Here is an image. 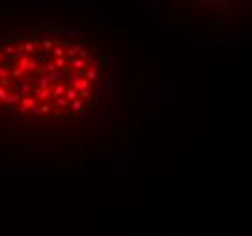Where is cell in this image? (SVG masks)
<instances>
[{
  "label": "cell",
  "mask_w": 252,
  "mask_h": 236,
  "mask_svg": "<svg viewBox=\"0 0 252 236\" xmlns=\"http://www.w3.org/2000/svg\"><path fill=\"white\" fill-rule=\"evenodd\" d=\"M89 80L87 78H75L73 80V89H76L78 93L80 91H89Z\"/></svg>",
  "instance_id": "1"
},
{
  "label": "cell",
  "mask_w": 252,
  "mask_h": 236,
  "mask_svg": "<svg viewBox=\"0 0 252 236\" xmlns=\"http://www.w3.org/2000/svg\"><path fill=\"white\" fill-rule=\"evenodd\" d=\"M18 69H31V71H37V64L33 62V60H29L27 57H22L18 62Z\"/></svg>",
  "instance_id": "2"
},
{
  "label": "cell",
  "mask_w": 252,
  "mask_h": 236,
  "mask_svg": "<svg viewBox=\"0 0 252 236\" xmlns=\"http://www.w3.org/2000/svg\"><path fill=\"white\" fill-rule=\"evenodd\" d=\"M37 107V102L35 98H29V96H22V105H20V111L25 113L27 109H35Z\"/></svg>",
  "instance_id": "3"
},
{
  "label": "cell",
  "mask_w": 252,
  "mask_h": 236,
  "mask_svg": "<svg viewBox=\"0 0 252 236\" xmlns=\"http://www.w3.org/2000/svg\"><path fill=\"white\" fill-rule=\"evenodd\" d=\"M65 100H67L69 104L76 102V100H78V91H76V89H73V87H67V89H65Z\"/></svg>",
  "instance_id": "4"
},
{
  "label": "cell",
  "mask_w": 252,
  "mask_h": 236,
  "mask_svg": "<svg viewBox=\"0 0 252 236\" xmlns=\"http://www.w3.org/2000/svg\"><path fill=\"white\" fill-rule=\"evenodd\" d=\"M33 93H35V95H37V98H40V100H47V98H49V95H51V91H49V89H40V87H37Z\"/></svg>",
  "instance_id": "5"
},
{
  "label": "cell",
  "mask_w": 252,
  "mask_h": 236,
  "mask_svg": "<svg viewBox=\"0 0 252 236\" xmlns=\"http://www.w3.org/2000/svg\"><path fill=\"white\" fill-rule=\"evenodd\" d=\"M80 49H82V45H80V44H75L73 47L65 49V53H67V58H75V57H76V53H80Z\"/></svg>",
  "instance_id": "6"
},
{
  "label": "cell",
  "mask_w": 252,
  "mask_h": 236,
  "mask_svg": "<svg viewBox=\"0 0 252 236\" xmlns=\"http://www.w3.org/2000/svg\"><path fill=\"white\" fill-rule=\"evenodd\" d=\"M96 77H98V71H96V67H95V65H93V67H89V69L85 71V78L89 80V82H91V80H95Z\"/></svg>",
  "instance_id": "7"
},
{
  "label": "cell",
  "mask_w": 252,
  "mask_h": 236,
  "mask_svg": "<svg viewBox=\"0 0 252 236\" xmlns=\"http://www.w3.org/2000/svg\"><path fill=\"white\" fill-rule=\"evenodd\" d=\"M64 93H65V87H64L62 84H58V85H55V87H53V96H55V98H60Z\"/></svg>",
  "instance_id": "8"
},
{
  "label": "cell",
  "mask_w": 252,
  "mask_h": 236,
  "mask_svg": "<svg viewBox=\"0 0 252 236\" xmlns=\"http://www.w3.org/2000/svg\"><path fill=\"white\" fill-rule=\"evenodd\" d=\"M20 95H29L31 93V85H29V82H20Z\"/></svg>",
  "instance_id": "9"
},
{
  "label": "cell",
  "mask_w": 252,
  "mask_h": 236,
  "mask_svg": "<svg viewBox=\"0 0 252 236\" xmlns=\"http://www.w3.org/2000/svg\"><path fill=\"white\" fill-rule=\"evenodd\" d=\"M53 53H55V57H56V58H64L65 49H64L62 45H55V47H53Z\"/></svg>",
  "instance_id": "10"
},
{
  "label": "cell",
  "mask_w": 252,
  "mask_h": 236,
  "mask_svg": "<svg viewBox=\"0 0 252 236\" xmlns=\"http://www.w3.org/2000/svg\"><path fill=\"white\" fill-rule=\"evenodd\" d=\"M38 84H40V89H47V87H49V78H47L45 75H42L38 80Z\"/></svg>",
  "instance_id": "11"
},
{
  "label": "cell",
  "mask_w": 252,
  "mask_h": 236,
  "mask_svg": "<svg viewBox=\"0 0 252 236\" xmlns=\"http://www.w3.org/2000/svg\"><path fill=\"white\" fill-rule=\"evenodd\" d=\"M17 100H22V96H20V95H7V98L4 100V102L9 105V104H13V102H17Z\"/></svg>",
  "instance_id": "12"
},
{
  "label": "cell",
  "mask_w": 252,
  "mask_h": 236,
  "mask_svg": "<svg viewBox=\"0 0 252 236\" xmlns=\"http://www.w3.org/2000/svg\"><path fill=\"white\" fill-rule=\"evenodd\" d=\"M71 107H73L75 111H83V102H82V100H76V102L71 104Z\"/></svg>",
  "instance_id": "13"
},
{
  "label": "cell",
  "mask_w": 252,
  "mask_h": 236,
  "mask_svg": "<svg viewBox=\"0 0 252 236\" xmlns=\"http://www.w3.org/2000/svg\"><path fill=\"white\" fill-rule=\"evenodd\" d=\"M47 78H49V80H55V82H60V80H62V75H60L58 71H55V73H51Z\"/></svg>",
  "instance_id": "14"
},
{
  "label": "cell",
  "mask_w": 252,
  "mask_h": 236,
  "mask_svg": "<svg viewBox=\"0 0 252 236\" xmlns=\"http://www.w3.org/2000/svg\"><path fill=\"white\" fill-rule=\"evenodd\" d=\"M38 109H40V115H49V113H51V107H49L47 104H44V105L38 107Z\"/></svg>",
  "instance_id": "15"
},
{
  "label": "cell",
  "mask_w": 252,
  "mask_h": 236,
  "mask_svg": "<svg viewBox=\"0 0 252 236\" xmlns=\"http://www.w3.org/2000/svg\"><path fill=\"white\" fill-rule=\"evenodd\" d=\"M65 62H67V58H56V62H55V67L58 69V67H64L65 65Z\"/></svg>",
  "instance_id": "16"
},
{
  "label": "cell",
  "mask_w": 252,
  "mask_h": 236,
  "mask_svg": "<svg viewBox=\"0 0 252 236\" xmlns=\"http://www.w3.org/2000/svg\"><path fill=\"white\" fill-rule=\"evenodd\" d=\"M56 104H58V105H62V107H67V105H71V104H69L67 100H65V98H62V96H60V98H56Z\"/></svg>",
  "instance_id": "17"
},
{
  "label": "cell",
  "mask_w": 252,
  "mask_h": 236,
  "mask_svg": "<svg viewBox=\"0 0 252 236\" xmlns=\"http://www.w3.org/2000/svg\"><path fill=\"white\" fill-rule=\"evenodd\" d=\"M4 51H6V55H13L17 49H15V45H11V44H9V45H6V49H4Z\"/></svg>",
  "instance_id": "18"
},
{
  "label": "cell",
  "mask_w": 252,
  "mask_h": 236,
  "mask_svg": "<svg viewBox=\"0 0 252 236\" xmlns=\"http://www.w3.org/2000/svg\"><path fill=\"white\" fill-rule=\"evenodd\" d=\"M47 71H51V73H55V71H56V67H55V62H49V64H47Z\"/></svg>",
  "instance_id": "19"
},
{
  "label": "cell",
  "mask_w": 252,
  "mask_h": 236,
  "mask_svg": "<svg viewBox=\"0 0 252 236\" xmlns=\"http://www.w3.org/2000/svg\"><path fill=\"white\" fill-rule=\"evenodd\" d=\"M6 98H7V93H6V89H2V87H0V100L4 102Z\"/></svg>",
  "instance_id": "20"
},
{
  "label": "cell",
  "mask_w": 252,
  "mask_h": 236,
  "mask_svg": "<svg viewBox=\"0 0 252 236\" xmlns=\"http://www.w3.org/2000/svg\"><path fill=\"white\" fill-rule=\"evenodd\" d=\"M44 47H45V49H51V47H53V42H51V40H44Z\"/></svg>",
  "instance_id": "21"
},
{
  "label": "cell",
  "mask_w": 252,
  "mask_h": 236,
  "mask_svg": "<svg viewBox=\"0 0 252 236\" xmlns=\"http://www.w3.org/2000/svg\"><path fill=\"white\" fill-rule=\"evenodd\" d=\"M20 75H22V69H18V67H15V69H13V77H17V78H18Z\"/></svg>",
  "instance_id": "22"
},
{
  "label": "cell",
  "mask_w": 252,
  "mask_h": 236,
  "mask_svg": "<svg viewBox=\"0 0 252 236\" xmlns=\"http://www.w3.org/2000/svg\"><path fill=\"white\" fill-rule=\"evenodd\" d=\"M25 51H29V53H31V51H35V45H33L31 42H29V44H25Z\"/></svg>",
  "instance_id": "23"
},
{
  "label": "cell",
  "mask_w": 252,
  "mask_h": 236,
  "mask_svg": "<svg viewBox=\"0 0 252 236\" xmlns=\"http://www.w3.org/2000/svg\"><path fill=\"white\" fill-rule=\"evenodd\" d=\"M17 51L18 53H25V44H20L18 47H17Z\"/></svg>",
  "instance_id": "24"
},
{
  "label": "cell",
  "mask_w": 252,
  "mask_h": 236,
  "mask_svg": "<svg viewBox=\"0 0 252 236\" xmlns=\"http://www.w3.org/2000/svg\"><path fill=\"white\" fill-rule=\"evenodd\" d=\"M31 115H40V109H38V107H35V109H31Z\"/></svg>",
  "instance_id": "25"
},
{
  "label": "cell",
  "mask_w": 252,
  "mask_h": 236,
  "mask_svg": "<svg viewBox=\"0 0 252 236\" xmlns=\"http://www.w3.org/2000/svg\"><path fill=\"white\" fill-rule=\"evenodd\" d=\"M0 62H2V53H0Z\"/></svg>",
  "instance_id": "26"
}]
</instances>
